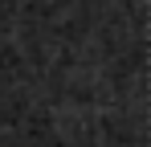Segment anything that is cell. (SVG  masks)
Instances as JSON below:
<instances>
[]
</instances>
